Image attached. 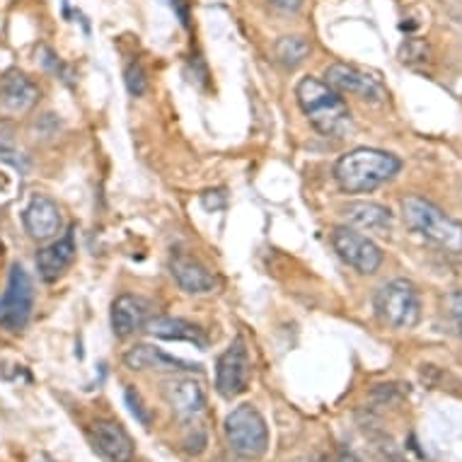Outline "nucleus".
Segmentation results:
<instances>
[{"label": "nucleus", "mask_w": 462, "mask_h": 462, "mask_svg": "<svg viewBox=\"0 0 462 462\" xmlns=\"http://www.w3.org/2000/svg\"><path fill=\"white\" fill-rule=\"evenodd\" d=\"M252 364L247 346H245L243 337H237L223 354H220L218 364H216V390H218L226 400H233L237 394H243L250 385Z\"/></svg>", "instance_id": "nucleus-9"}, {"label": "nucleus", "mask_w": 462, "mask_h": 462, "mask_svg": "<svg viewBox=\"0 0 462 462\" xmlns=\"http://www.w3.org/2000/svg\"><path fill=\"white\" fill-rule=\"evenodd\" d=\"M448 318H450L455 334L462 339V288L448 296Z\"/></svg>", "instance_id": "nucleus-23"}, {"label": "nucleus", "mask_w": 462, "mask_h": 462, "mask_svg": "<svg viewBox=\"0 0 462 462\" xmlns=\"http://www.w3.org/2000/svg\"><path fill=\"white\" fill-rule=\"evenodd\" d=\"M325 83L341 95H354V97L371 102V105H383L387 99L385 85L380 83L378 76L365 73V70L349 66V63H332L325 70Z\"/></svg>", "instance_id": "nucleus-8"}, {"label": "nucleus", "mask_w": 462, "mask_h": 462, "mask_svg": "<svg viewBox=\"0 0 462 462\" xmlns=\"http://www.w3.org/2000/svg\"><path fill=\"white\" fill-rule=\"evenodd\" d=\"M92 443L106 462L134 460V440L116 421H97L92 426Z\"/></svg>", "instance_id": "nucleus-15"}, {"label": "nucleus", "mask_w": 462, "mask_h": 462, "mask_svg": "<svg viewBox=\"0 0 462 462\" xmlns=\"http://www.w3.org/2000/svg\"><path fill=\"white\" fill-rule=\"evenodd\" d=\"M273 53H276V61H279L283 69L293 70L308 59V53H310V42L305 37H281L279 42H276V46H273Z\"/></svg>", "instance_id": "nucleus-20"}, {"label": "nucleus", "mask_w": 462, "mask_h": 462, "mask_svg": "<svg viewBox=\"0 0 462 462\" xmlns=\"http://www.w3.org/2000/svg\"><path fill=\"white\" fill-rule=\"evenodd\" d=\"M344 216L354 227H361L365 233L385 237L393 233V211L375 201H351L344 208Z\"/></svg>", "instance_id": "nucleus-18"}, {"label": "nucleus", "mask_w": 462, "mask_h": 462, "mask_svg": "<svg viewBox=\"0 0 462 462\" xmlns=\"http://www.w3.org/2000/svg\"><path fill=\"white\" fill-rule=\"evenodd\" d=\"M230 450L243 460H259L269 448V429L264 417L252 404H240L230 411L223 424Z\"/></svg>", "instance_id": "nucleus-4"}, {"label": "nucleus", "mask_w": 462, "mask_h": 462, "mask_svg": "<svg viewBox=\"0 0 462 462\" xmlns=\"http://www.w3.org/2000/svg\"><path fill=\"white\" fill-rule=\"evenodd\" d=\"M145 329L158 337V339L165 341H189V344H197L199 349H206V337L204 329L197 325H191L182 318H170V315H162V318H151Z\"/></svg>", "instance_id": "nucleus-19"}, {"label": "nucleus", "mask_w": 462, "mask_h": 462, "mask_svg": "<svg viewBox=\"0 0 462 462\" xmlns=\"http://www.w3.org/2000/svg\"><path fill=\"white\" fill-rule=\"evenodd\" d=\"M124 83H126L131 97H143L145 90H148V73L141 63L131 61L124 70Z\"/></svg>", "instance_id": "nucleus-21"}, {"label": "nucleus", "mask_w": 462, "mask_h": 462, "mask_svg": "<svg viewBox=\"0 0 462 462\" xmlns=\"http://www.w3.org/2000/svg\"><path fill=\"white\" fill-rule=\"evenodd\" d=\"M170 5H172V10H175V15L180 17L182 27H189V24H191L189 3H187V0H170Z\"/></svg>", "instance_id": "nucleus-25"}, {"label": "nucleus", "mask_w": 462, "mask_h": 462, "mask_svg": "<svg viewBox=\"0 0 462 462\" xmlns=\"http://www.w3.org/2000/svg\"><path fill=\"white\" fill-rule=\"evenodd\" d=\"M23 223L24 230L34 240H51V237L61 233V208H59V204L53 199L44 197V194H37V197H32V201L24 208Z\"/></svg>", "instance_id": "nucleus-11"}, {"label": "nucleus", "mask_w": 462, "mask_h": 462, "mask_svg": "<svg viewBox=\"0 0 462 462\" xmlns=\"http://www.w3.org/2000/svg\"><path fill=\"white\" fill-rule=\"evenodd\" d=\"M124 400H126V404H129V411L136 417L138 424L151 426V411L145 410L141 394H138L134 387H126V390H124Z\"/></svg>", "instance_id": "nucleus-22"}, {"label": "nucleus", "mask_w": 462, "mask_h": 462, "mask_svg": "<svg viewBox=\"0 0 462 462\" xmlns=\"http://www.w3.org/2000/svg\"><path fill=\"white\" fill-rule=\"evenodd\" d=\"M124 364L131 371H199L201 365L182 361L155 349L151 344H136L124 354Z\"/></svg>", "instance_id": "nucleus-16"}, {"label": "nucleus", "mask_w": 462, "mask_h": 462, "mask_svg": "<svg viewBox=\"0 0 462 462\" xmlns=\"http://www.w3.org/2000/svg\"><path fill=\"white\" fill-rule=\"evenodd\" d=\"M269 5H273L276 10H283V13H293L303 5V0H269Z\"/></svg>", "instance_id": "nucleus-26"}, {"label": "nucleus", "mask_w": 462, "mask_h": 462, "mask_svg": "<svg viewBox=\"0 0 462 462\" xmlns=\"http://www.w3.org/2000/svg\"><path fill=\"white\" fill-rule=\"evenodd\" d=\"M42 90L23 70H8L0 78V112L8 116H23L37 106Z\"/></svg>", "instance_id": "nucleus-10"}, {"label": "nucleus", "mask_w": 462, "mask_h": 462, "mask_svg": "<svg viewBox=\"0 0 462 462\" xmlns=\"http://www.w3.org/2000/svg\"><path fill=\"white\" fill-rule=\"evenodd\" d=\"M337 462H361V460H358L356 455L351 453V450H341L339 457H337Z\"/></svg>", "instance_id": "nucleus-27"}, {"label": "nucleus", "mask_w": 462, "mask_h": 462, "mask_svg": "<svg viewBox=\"0 0 462 462\" xmlns=\"http://www.w3.org/2000/svg\"><path fill=\"white\" fill-rule=\"evenodd\" d=\"M298 105L312 124V129L322 136L341 138L351 129L349 105L339 97V92L332 90L325 80L318 78H303L296 85Z\"/></svg>", "instance_id": "nucleus-2"}, {"label": "nucleus", "mask_w": 462, "mask_h": 462, "mask_svg": "<svg viewBox=\"0 0 462 462\" xmlns=\"http://www.w3.org/2000/svg\"><path fill=\"white\" fill-rule=\"evenodd\" d=\"M32 462H51V460H46V457H37V460H32Z\"/></svg>", "instance_id": "nucleus-28"}, {"label": "nucleus", "mask_w": 462, "mask_h": 462, "mask_svg": "<svg viewBox=\"0 0 462 462\" xmlns=\"http://www.w3.org/2000/svg\"><path fill=\"white\" fill-rule=\"evenodd\" d=\"M402 213L407 226L439 250L448 254H462V223L440 211L433 201L424 197H407L402 201Z\"/></svg>", "instance_id": "nucleus-3"}, {"label": "nucleus", "mask_w": 462, "mask_h": 462, "mask_svg": "<svg viewBox=\"0 0 462 462\" xmlns=\"http://www.w3.org/2000/svg\"><path fill=\"white\" fill-rule=\"evenodd\" d=\"M170 272H172V279L177 281V286L182 288L184 293H191V296L211 293L216 288V276L199 259L189 257V254H175L170 259Z\"/></svg>", "instance_id": "nucleus-17"}, {"label": "nucleus", "mask_w": 462, "mask_h": 462, "mask_svg": "<svg viewBox=\"0 0 462 462\" xmlns=\"http://www.w3.org/2000/svg\"><path fill=\"white\" fill-rule=\"evenodd\" d=\"M151 303L134 293H124L112 303V329L119 339H126L131 334L141 332L151 319Z\"/></svg>", "instance_id": "nucleus-13"}, {"label": "nucleus", "mask_w": 462, "mask_h": 462, "mask_svg": "<svg viewBox=\"0 0 462 462\" xmlns=\"http://www.w3.org/2000/svg\"><path fill=\"white\" fill-rule=\"evenodd\" d=\"M426 56H429V46L419 39H407V44L402 46V61L404 63L426 61Z\"/></svg>", "instance_id": "nucleus-24"}, {"label": "nucleus", "mask_w": 462, "mask_h": 462, "mask_svg": "<svg viewBox=\"0 0 462 462\" xmlns=\"http://www.w3.org/2000/svg\"><path fill=\"white\" fill-rule=\"evenodd\" d=\"M332 247L344 264L358 273H375L383 264V252L368 236H361L354 227H334Z\"/></svg>", "instance_id": "nucleus-7"}, {"label": "nucleus", "mask_w": 462, "mask_h": 462, "mask_svg": "<svg viewBox=\"0 0 462 462\" xmlns=\"http://www.w3.org/2000/svg\"><path fill=\"white\" fill-rule=\"evenodd\" d=\"M76 230L70 227L69 233H63L59 240H53L51 245H46L44 250H39L37 254V269L39 276L46 281V283H53L59 281L66 273L73 259H76Z\"/></svg>", "instance_id": "nucleus-14"}, {"label": "nucleus", "mask_w": 462, "mask_h": 462, "mask_svg": "<svg viewBox=\"0 0 462 462\" xmlns=\"http://www.w3.org/2000/svg\"><path fill=\"white\" fill-rule=\"evenodd\" d=\"M402 170V160L375 148H356L337 160L334 180L346 194H371Z\"/></svg>", "instance_id": "nucleus-1"}, {"label": "nucleus", "mask_w": 462, "mask_h": 462, "mask_svg": "<svg viewBox=\"0 0 462 462\" xmlns=\"http://www.w3.org/2000/svg\"><path fill=\"white\" fill-rule=\"evenodd\" d=\"M375 312L393 329H411L421 318V296L407 279H394L375 293Z\"/></svg>", "instance_id": "nucleus-5"}, {"label": "nucleus", "mask_w": 462, "mask_h": 462, "mask_svg": "<svg viewBox=\"0 0 462 462\" xmlns=\"http://www.w3.org/2000/svg\"><path fill=\"white\" fill-rule=\"evenodd\" d=\"M165 400L170 404V410L175 411L177 417L189 421L197 419L201 411L206 410V393L201 383L194 378H170L162 387Z\"/></svg>", "instance_id": "nucleus-12"}, {"label": "nucleus", "mask_w": 462, "mask_h": 462, "mask_svg": "<svg viewBox=\"0 0 462 462\" xmlns=\"http://www.w3.org/2000/svg\"><path fill=\"white\" fill-rule=\"evenodd\" d=\"M34 310V283L23 264H13L5 293L0 296V327L8 332H23Z\"/></svg>", "instance_id": "nucleus-6"}]
</instances>
